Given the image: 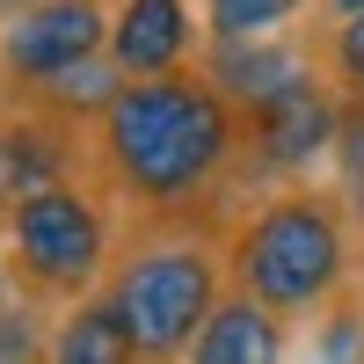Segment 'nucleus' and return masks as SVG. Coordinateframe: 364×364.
<instances>
[{"instance_id":"1","label":"nucleus","mask_w":364,"mask_h":364,"mask_svg":"<svg viewBox=\"0 0 364 364\" xmlns=\"http://www.w3.org/2000/svg\"><path fill=\"white\" fill-rule=\"evenodd\" d=\"M87 154H95L102 190L132 211V226L154 219H204L219 197L233 161L248 154V124L240 109L211 87V73L182 66L161 80H124L109 109L87 124Z\"/></svg>"},{"instance_id":"2","label":"nucleus","mask_w":364,"mask_h":364,"mask_svg":"<svg viewBox=\"0 0 364 364\" xmlns=\"http://www.w3.org/2000/svg\"><path fill=\"white\" fill-rule=\"evenodd\" d=\"M226 277L277 321L306 328L357 284V226L343 190L321 182H277L262 204H248L226 233Z\"/></svg>"},{"instance_id":"3","label":"nucleus","mask_w":364,"mask_h":364,"mask_svg":"<svg viewBox=\"0 0 364 364\" xmlns=\"http://www.w3.org/2000/svg\"><path fill=\"white\" fill-rule=\"evenodd\" d=\"M226 291H233L226 233L204 219L132 226L102 277V299L117 306V321H124V336L139 343L146 364H182V350L204 336V321L219 314Z\"/></svg>"},{"instance_id":"4","label":"nucleus","mask_w":364,"mask_h":364,"mask_svg":"<svg viewBox=\"0 0 364 364\" xmlns=\"http://www.w3.org/2000/svg\"><path fill=\"white\" fill-rule=\"evenodd\" d=\"M117 262V226L102 197L87 182H51V190H29L8 204V226H0V277H8L29 306L66 314L80 299H95L102 277Z\"/></svg>"},{"instance_id":"5","label":"nucleus","mask_w":364,"mask_h":364,"mask_svg":"<svg viewBox=\"0 0 364 364\" xmlns=\"http://www.w3.org/2000/svg\"><path fill=\"white\" fill-rule=\"evenodd\" d=\"M109 8L102 0H37L0 29V73L22 87H44L73 66H95L109 58Z\"/></svg>"},{"instance_id":"6","label":"nucleus","mask_w":364,"mask_h":364,"mask_svg":"<svg viewBox=\"0 0 364 364\" xmlns=\"http://www.w3.org/2000/svg\"><path fill=\"white\" fill-rule=\"evenodd\" d=\"M336 139H343V95L328 80H306L262 117H248V161L277 182H306L321 154H336Z\"/></svg>"},{"instance_id":"7","label":"nucleus","mask_w":364,"mask_h":364,"mask_svg":"<svg viewBox=\"0 0 364 364\" xmlns=\"http://www.w3.org/2000/svg\"><path fill=\"white\" fill-rule=\"evenodd\" d=\"M190 44H197V22H190V0H117V22H109V66L124 80H161L190 66Z\"/></svg>"},{"instance_id":"8","label":"nucleus","mask_w":364,"mask_h":364,"mask_svg":"<svg viewBox=\"0 0 364 364\" xmlns=\"http://www.w3.org/2000/svg\"><path fill=\"white\" fill-rule=\"evenodd\" d=\"M204 73H211V87H219V95L240 109V124H248V117H262L269 102H284L291 87L314 80V66H306L291 44H277V37H255V44H211V51H204Z\"/></svg>"},{"instance_id":"9","label":"nucleus","mask_w":364,"mask_h":364,"mask_svg":"<svg viewBox=\"0 0 364 364\" xmlns=\"http://www.w3.org/2000/svg\"><path fill=\"white\" fill-rule=\"evenodd\" d=\"M73 168H80V124H66V117H51V109L0 124V190L8 197L73 182Z\"/></svg>"},{"instance_id":"10","label":"nucleus","mask_w":364,"mask_h":364,"mask_svg":"<svg viewBox=\"0 0 364 364\" xmlns=\"http://www.w3.org/2000/svg\"><path fill=\"white\" fill-rule=\"evenodd\" d=\"M182 364H291V321L255 306L248 291H226L204 336L182 350Z\"/></svg>"},{"instance_id":"11","label":"nucleus","mask_w":364,"mask_h":364,"mask_svg":"<svg viewBox=\"0 0 364 364\" xmlns=\"http://www.w3.org/2000/svg\"><path fill=\"white\" fill-rule=\"evenodd\" d=\"M44 364H146V357L124 336L117 306L95 291V299H80V306H66V314L51 321V357Z\"/></svg>"},{"instance_id":"12","label":"nucleus","mask_w":364,"mask_h":364,"mask_svg":"<svg viewBox=\"0 0 364 364\" xmlns=\"http://www.w3.org/2000/svg\"><path fill=\"white\" fill-rule=\"evenodd\" d=\"M306 8V0H204V37L211 44H255Z\"/></svg>"},{"instance_id":"13","label":"nucleus","mask_w":364,"mask_h":364,"mask_svg":"<svg viewBox=\"0 0 364 364\" xmlns=\"http://www.w3.org/2000/svg\"><path fill=\"white\" fill-rule=\"evenodd\" d=\"M306 364H364V291L357 284L328 314L306 321Z\"/></svg>"},{"instance_id":"14","label":"nucleus","mask_w":364,"mask_h":364,"mask_svg":"<svg viewBox=\"0 0 364 364\" xmlns=\"http://www.w3.org/2000/svg\"><path fill=\"white\" fill-rule=\"evenodd\" d=\"M321 58H328V87H336L343 102H364V15H336L328 22Z\"/></svg>"},{"instance_id":"15","label":"nucleus","mask_w":364,"mask_h":364,"mask_svg":"<svg viewBox=\"0 0 364 364\" xmlns=\"http://www.w3.org/2000/svg\"><path fill=\"white\" fill-rule=\"evenodd\" d=\"M328 15H364V0H321Z\"/></svg>"},{"instance_id":"16","label":"nucleus","mask_w":364,"mask_h":364,"mask_svg":"<svg viewBox=\"0 0 364 364\" xmlns=\"http://www.w3.org/2000/svg\"><path fill=\"white\" fill-rule=\"evenodd\" d=\"M0 8H15V15H22V8H37V0H0Z\"/></svg>"},{"instance_id":"17","label":"nucleus","mask_w":364,"mask_h":364,"mask_svg":"<svg viewBox=\"0 0 364 364\" xmlns=\"http://www.w3.org/2000/svg\"><path fill=\"white\" fill-rule=\"evenodd\" d=\"M8 204H15V197H8V190H0V226H8Z\"/></svg>"},{"instance_id":"18","label":"nucleus","mask_w":364,"mask_h":364,"mask_svg":"<svg viewBox=\"0 0 364 364\" xmlns=\"http://www.w3.org/2000/svg\"><path fill=\"white\" fill-rule=\"evenodd\" d=\"M357 291H364V248H357Z\"/></svg>"},{"instance_id":"19","label":"nucleus","mask_w":364,"mask_h":364,"mask_svg":"<svg viewBox=\"0 0 364 364\" xmlns=\"http://www.w3.org/2000/svg\"><path fill=\"white\" fill-rule=\"evenodd\" d=\"M0 124H8V102H0Z\"/></svg>"}]
</instances>
